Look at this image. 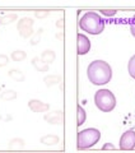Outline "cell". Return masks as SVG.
<instances>
[{
	"label": "cell",
	"mask_w": 135,
	"mask_h": 153,
	"mask_svg": "<svg viewBox=\"0 0 135 153\" xmlns=\"http://www.w3.org/2000/svg\"><path fill=\"white\" fill-rule=\"evenodd\" d=\"M89 82L94 85H103L112 78V69L108 63L103 60H94L88 65L87 70Z\"/></svg>",
	"instance_id": "obj_1"
},
{
	"label": "cell",
	"mask_w": 135,
	"mask_h": 153,
	"mask_svg": "<svg viewBox=\"0 0 135 153\" xmlns=\"http://www.w3.org/2000/svg\"><path fill=\"white\" fill-rule=\"evenodd\" d=\"M79 27L89 35H99L105 30V21L98 13L96 12H87L79 21Z\"/></svg>",
	"instance_id": "obj_2"
},
{
	"label": "cell",
	"mask_w": 135,
	"mask_h": 153,
	"mask_svg": "<svg viewBox=\"0 0 135 153\" xmlns=\"http://www.w3.org/2000/svg\"><path fill=\"white\" fill-rule=\"evenodd\" d=\"M94 105L102 112L112 111L116 106V98L110 89H99L94 94Z\"/></svg>",
	"instance_id": "obj_3"
},
{
	"label": "cell",
	"mask_w": 135,
	"mask_h": 153,
	"mask_svg": "<svg viewBox=\"0 0 135 153\" xmlns=\"http://www.w3.org/2000/svg\"><path fill=\"white\" fill-rule=\"evenodd\" d=\"M101 139V131L98 129L94 128H89V129H84L78 133V149H88V148L93 147L96 143H98Z\"/></svg>",
	"instance_id": "obj_4"
},
{
	"label": "cell",
	"mask_w": 135,
	"mask_h": 153,
	"mask_svg": "<svg viewBox=\"0 0 135 153\" xmlns=\"http://www.w3.org/2000/svg\"><path fill=\"white\" fill-rule=\"evenodd\" d=\"M120 149L122 151H131L135 148V131L134 130H128L121 135L120 139Z\"/></svg>",
	"instance_id": "obj_5"
},
{
	"label": "cell",
	"mask_w": 135,
	"mask_h": 153,
	"mask_svg": "<svg viewBox=\"0 0 135 153\" xmlns=\"http://www.w3.org/2000/svg\"><path fill=\"white\" fill-rule=\"evenodd\" d=\"M32 26H33V21L31 18H22L21 21L18 22V31H19V35L22 37H31L33 35V30H32Z\"/></svg>",
	"instance_id": "obj_6"
},
{
	"label": "cell",
	"mask_w": 135,
	"mask_h": 153,
	"mask_svg": "<svg viewBox=\"0 0 135 153\" xmlns=\"http://www.w3.org/2000/svg\"><path fill=\"white\" fill-rule=\"evenodd\" d=\"M90 50V41L89 38L84 36L83 33L78 35V54L79 55H84Z\"/></svg>",
	"instance_id": "obj_7"
},
{
	"label": "cell",
	"mask_w": 135,
	"mask_h": 153,
	"mask_svg": "<svg viewBox=\"0 0 135 153\" xmlns=\"http://www.w3.org/2000/svg\"><path fill=\"white\" fill-rule=\"evenodd\" d=\"M28 107H30L33 112H45L50 108V105L42 102L40 100H31V101L28 102Z\"/></svg>",
	"instance_id": "obj_8"
},
{
	"label": "cell",
	"mask_w": 135,
	"mask_h": 153,
	"mask_svg": "<svg viewBox=\"0 0 135 153\" xmlns=\"http://www.w3.org/2000/svg\"><path fill=\"white\" fill-rule=\"evenodd\" d=\"M45 120L47 123L52 124V125H56V124H61L62 121V111H54V112H50L45 115Z\"/></svg>",
	"instance_id": "obj_9"
},
{
	"label": "cell",
	"mask_w": 135,
	"mask_h": 153,
	"mask_svg": "<svg viewBox=\"0 0 135 153\" xmlns=\"http://www.w3.org/2000/svg\"><path fill=\"white\" fill-rule=\"evenodd\" d=\"M54 60H55V52L52 51V50H46V51L42 52V55H41V61H42V63L45 64V65L51 64Z\"/></svg>",
	"instance_id": "obj_10"
},
{
	"label": "cell",
	"mask_w": 135,
	"mask_h": 153,
	"mask_svg": "<svg viewBox=\"0 0 135 153\" xmlns=\"http://www.w3.org/2000/svg\"><path fill=\"white\" fill-rule=\"evenodd\" d=\"M59 137L56 135H46V137H42L41 138V143L45 146H54V144H57L59 143Z\"/></svg>",
	"instance_id": "obj_11"
},
{
	"label": "cell",
	"mask_w": 135,
	"mask_h": 153,
	"mask_svg": "<svg viewBox=\"0 0 135 153\" xmlns=\"http://www.w3.org/2000/svg\"><path fill=\"white\" fill-rule=\"evenodd\" d=\"M61 82V76H57V75H47L45 76V83L47 87H52L55 84H59Z\"/></svg>",
	"instance_id": "obj_12"
},
{
	"label": "cell",
	"mask_w": 135,
	"mask_h": 153,
	"mask_svg": "<svg viewBox=\"0 0 135 153\" xmlns=\"http://www.w3.org/2000/svg\"><path fill=\"white\" fill-rule=\"evenodd\" d=\"M0 97H1V100H4V101H12V100L17 98V92L13 89H8V91H4V92L0 94Z\"/></svg>",
	"instance_id": "obj_13"
},
{
	"label": "cell",
	"mask_w": 135,
	"mask_h": 153,
	"mask_svg": "<svg viewBox=\"0 0 135 153\" xmlns=\"http://www.w3.org/2000/svg\"><path fill=\"white\" fill-rule=\"evenodd\" d=\"M9 76L13 78L14 80H17V82H23V80H24V75H23L22 71L18 70V69H12L9 71Z\"/></svg>",
	"instance_id": "obj_14"
},
{
	"label": "cell",
	"mask_w": 135,
	"mask_h": 153,
	"mask_svg": "<svg viewBox=\"0 0 135 153\" xmlns=\"http://www.w3.org/2000/svg\"><path fill=\"white\" fill-rule=\"evenodd\" d=\"M10 56H12L13 61H22V60H24L27 57V54L23 50H16V51L12 52Z\"/></svg>",
	"instance_id": "obj_15"
},
{
	"label": "cell",
	"mask_w": 135,
	"mask_h": 153,
	"mask_svg": "<svg viewBox=\"0 0 135 153\" xmlns=\"http://www.w3.org/2000/svg\"><path fill=\"white\" fill-rule=\"evenodd\" d=\"M32 64L37 70H40V71H47L49 70V65H45L40 59H37V57H35V59L32 60Z\"/></svg>",
	"instance_id": "obj_16"
},
{
	"label": "cell",
	"mask_w": 135,
	"mask_h": 153,
	"mask_svg": "<svg viewBox=\"0 0 135 153\" xmlns=\"http://www.w3.org/2000/svg\"><path fill=\"white\" fill-rule=\"evenodd\" d=\"M26 143L23 139H12L10 143H9V147L12 148V149H22V148H24Z\"/></svg>",
	"instance_id": "obj_17"
},
{
	"label": "cell",
	"mask_w": 135,
	"mask_h": 153,
	"mask_svg": "<svg viewBox=\"0 0 135 153\" xmlns=\"http://www.w3.org/2000/svg\"><path fill=\"white\" fill-rule=\"evenodd\" d=\"M85 119H87V114L84 111V108L82 106H78V126L83 125L84 121H85Z\"/></svg>",
	"instance_id": "obj_18"
},
{
	"label": "cell",
	"mask_w": 135,
	"mask_h": 153,
	"mask_svg": "<svg viewBox=\"0 0 135 153\" xmlns=\"http://www.w3.org/2000/svg\"><path fill=\"white\" fill-rule=\"evenodd\" d=\"M128 70H129V74L131 78L135 79V55L131 56V59L129 60V64H128Z\"/></svg>",
	"instance_id": "obj_19"
},
{
	"label": "cell",
	"mask_w": 135,
	"mask_h": 153,
	"mask_svg": "<svg viewBox=\"0 0 135 153\" xmlns=\"http://www.w3.org/2000/svg\"><path fill=\"white\" fill-rule=\"evenodd\" d=\"M14 21H17V16L16 14H9V16L1 18L0 23H1V25H10V23H13Z\"/></svg>",
	"instance_id": "obj_20"
},
{
	"label": "cell",
	"mask_w": 135,
	"mask_h": 153,
	"mask_svg": "<svg viewBox=\"0 0 135 153\" xmlns=\"http://www.w3.org/2000/svg\"><path fill=\"white\" fill-rule=\"evenodd\" d=\"M9 64V57L4 54H0V68H3V66H5Z\"/></svg>",
	"instance_id": "obj_21"
},
{
	"label": "cell",
	"mask_w": 135,
	"mask_h": 153,
	"mask_svg": "<svg viewBox=\"0 0 135 153\" xmlns=\"http://www.w3.org/2000/svg\"><path fill=\"white\" fill-rule=\"evenodd\" d=\"M130 31H131V35L135 37V14L131 19V22H130Z\"/></svg>",
	"instance_id": "obj_22"
},
{
	"label": "cell",
	"mask_w": 135,
	"mask_h": 153,
	"mask_svg": "<svg viewBox=\"0 0 135 153\" xmlns=\"http://www.w3.org/2000/svg\"><path fill=\"white\" fill-rule=\"evenodd\" d=\"M101 13L103 14V16H107V17H112L116 14V10H101Z\"/></svg>",
	"instance_id": "obj_23"
},
{
	"label": "cell",
	"mask_w": 135,
	"mask_h": 153,
	"mask_svg": "<svg viewBox=\"0 0 135 153\" xmlns=\"http://www.w3.org/2000/svg\"><path fill=\"white\" fill-rule=\"evenodd\" d=\"M35 16H36L37 18H45V17L49 16V12H43V13L37 12V13H35Z\"/></svg>",
	"instance_id": "obj_24"
},
{
	"label": "cell",
	"mask_w": 135,
	"mask_h": 153,
	"mask_svg": "<svg viewBox=\"0 0 135 153\" xmlns=\"http://www.w3.org/2000/svg\"><path fill=\"white\" fill-rule=\"evenodd\" d=\"M103 149H115V146L111 144V143H107V144L103 146Z\"/></svg>",
	"instance_id": "obj_25"
}]
</instances>
